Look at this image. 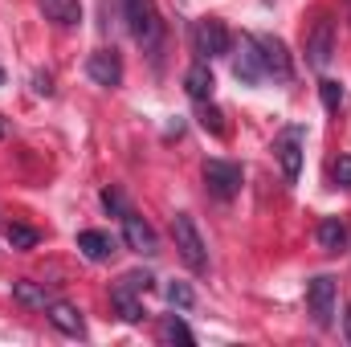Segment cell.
Masks as SVG:
<instances>
[{"mask_svg":"<svg viewBox=\"0 0 351 347\" xmlns=\"http://www.w3.org/2000/svg\"><path fill=\"white\" fill-rule=\"evenodd\" d=\"M78 250H82L90 261H110L119 254V237H110V233H102V229H82V233H78Z\"/></svg>","mask_w":351,"mask_h":347,"instance_id":"obj_13","label":"cell"},{"mask_svg":"<svg viewBox=\"0 0 351 347\" xmlns=\"http://www.w3.org/2000/svg\"><path fill=\"white\" fill-rule=\"evenodd\" d=\"M196 106H200V127L213 131V135H225V119H221V110L208 106V102H196Z\"/></svg>","mask_w":351,"mask_h":347,"instance_id":"obj_21","label":"cell"},{"mask_svg":"<svg viewBox=\"0 0 351 347\" xmlns=\"http://www.w3.org/2000/svg\"><path fill=\"white\" fill-rule=\"evenodd\" d=\"M123 16H127L131 37H135L147 53H156L160 41H164V21H160L156 0H123Z\"/></svg>","mask_w":351,"mask_h":347,"instance_id":"obj_1","label":"cell"},{"mask_svg":"<svg viewBox=\"0 0 351 347\" xmlns=\"http://www.w3.org/2000/svg\"><path fill=\"white\" fill-rule=\"evenodd\" d=\"M123 241H127V250H135L139 258H156L160 254V237H156V229L139 217V213H123Z\"/></svg>","mask_w":351,"mask_h":347,"instance_id":"obj_7","label":"cell"},{"mask_svg":"<svg viewBox=\"0 0 351 347\" xmlns=\"http://www.w3.org/2000/svg\"><path fill=\"white\" fill-rule=\"evenodd\" d=\"M204 184L217 200H233L241 192V168L229 160H204Z\"/></svg>","mask_w":351,"mask_h":347,"instance_id":"obj_6","label":"cell"},{"mask_svg":"<svg viewBox=\"0 0 351 347\" xmlns=\"http://www.w3.org/2000/svg\"><path fill=\"white\" fill-rule=\"evenodd\" d=\"M306 307H311V319L319 327H331L335 323V278L319 274L306 282Z\"/></svg>","mask_w":351,"mask_h":347,"instance_id":"obj_5","label":"cell"},{"mask_svg":"<svg viewBox=\"0 0 351 347\" xmlns=\"http://www.w3.org/2000/svg\"><path fill=\"white\" fill-rule=\"evenodd\" d=\"M45 315H49V323H53L62 335H74V339L86 335V319H82V311H78L74 302H49Z\"/></svg>","mask_w":351,"mask_h":347,"instance_id":"obj_11","label":"cell"},{"mask_svg":"<svg viewBox=\"0 0 351 347\" xmlns=\"http://www.w3.org/2000/svg\"><path fill=\"white\" fill-rule=\"evenodd\" d=\"M33 90H37V94H53V78H49V74H37V78H33Z\"/></svg>","mask_w":351,"mask_h":347,"instance_id":"obj_27","label":"cell"},{"mask_svg":"<svg viewBox=\"0 0 351 347\" xmlns=\"http://www.w3.org/2000/svg\"><path fill=\"white\" fill-rule=\"evenodd\" d=\"M164 339H180V344H196V335L184 327V319H164Z\"/></svg>","mask_w":351,"mask_h":347,"instance_id":"obj_24","label":"cell"},{"mask_svg":"<svg viewBox=\"0 0 351 347\" xmlns=\"http://www.w3.org/2000/svg\"><path fill=\"white\" fill-rule=\"evenodd\" d=\"M102 208L123 217V213H127V200H123V192H119V188H106V192H102Z\"/></svg>","mask_w":351,"mask_h":347,"instance_id":"obj_25","label":"cell"},{"mask_svg":"<svg viewBox=\"0 0 351 347\" xmlns=\"http://www.w3.org/2000/svg\"><path fill=\"white\" fill-rule=\"evenodd\" d=\"M229 45H233V37H229V29H225L221 21H213V16L196 21V29H192V49L200 53V62L225 58V53H229Z\"/></svg>","mask_w":351,"mask_h":347,"instance_id":"obj_3","label":"cell"},{"mask_svg":"<svg viewBox=\"0 0 351 347\" xmlns=\"http://www.w3.org/2000/svg\"><path fill=\"white\" fill-rule=\"evenodd\" d=\"M213 70H208V62H196V66H188L184 70V90H188V98L192 102H208L213 98Z\"/></svg>","mask_w":351,"mask_h":347,"instance_id":"obj_14","label":"cell"},{"mask_svg":"<svg viewBox=\"0 0 351 347\" xmlns=\"http://www.w3.org/2000/svg\"><path fill=\"white\" fill-rule=\"evenodd\" d=\"M331 176H335V184H339V188H351V156H339V160H335V168H331Z\"/></svg>","mask_w":351,"mask_h":347,"instance_id":"obj_26","label":"cell"},{"mask_svg":"<svg viewBox=\"0 0 351 347\" xmlns=\"http://www.w3.org/2000/svg\"><path fill=\"white\" fill-rule=\"evenodd\" d=\"M343 335H348V344H351V307H348V315H343Z\"/></svg>","mask_w":351,"mask_h":347,"instance_id":"obj_28","label":"cell"},{"mask_svg":"<svg viewBox=\"0 0 351 347\" xmlns=\"http://www.w3.org/2000/svg\"><path fill=\"white\" fill-rule=\"evenodd\" d=\"M168 302L180 307V311H188V307L196 302V294H192V286H188V282H168Z\"/></svg>","mask_w":351,"mask_h":347,"instance_id":"obj_23","label":"cell"},{"mask_svg":"<svg viewBox=\"0 0 351 347\" xmlns=\"http://www.w3.org/2000/svg\"><path fill=\"white\" fill-rule=\"evenodd\" d=\"M172 237H176V250H180L184 265H188L192 274H204V270H208L204 237H200V229H196V221H192L188 213H176L172 217Z\"/></svg>","mask_w":351,"mask_h":347,"instance_id":"obj_2","label":"cell"},{"mask_svg":"<svg viewBox=\"0 0 351 347\" xmlns=\"http://www.w3.org/2000/svg\"><path fill=\"white\" fill-rule=\"evenodd\" d=\"M302 147H306V131H302V127H286V131L278 135V143H274V156H278V164H282L286 184H294L298 172H302Z\"/></svg>","mask_w":351,"mask_h":347,"instance_id":"obj_4","label":"cell"},{"mask_svg":"<svg viewBox=\"0 0 351 347\" xmlns=\"http://www.w3.org/2000/svg\"><path fill=\"white\" fill-rule=\"evenodd\" d=\"M41 12H45L53 25L70 29V25H78V16H82V4H78V0H41Z\"/></svg>","mask_w":351,"mask_h":347,"instance_id":"obj_16","label":"cell"},{"mask_svg":"<svg viewBox=\"0 0 351 347\" xmlns=\"http://www.w3.org/2000/svg\"><path fill=\"white\" fill-rule=\"evenodd\" d=\"M233 74H237V82H245V86H258V82L265 78V70H262V53H258L254 37H241V58L233 62Z\"/></svg>","mask_w":351,"mask_h":347,"instance_id":"obj_12","label":"cell"},{"mask_svg":"<svg viewBox=\"0 0 351 347\" xmlns=\"http://www.w3.org/2000/svg\"><path fill=\"white\" fill-rule=\"evenodd\" d=\"M319 94H323V106H327L331 115H335V110L343 106V86H339V82H331V78H323V82H319Z\"/></svg>","mask_w":351,"mask_h":347,"instance_id":"obj_22","label":"cell"},{"mask_svg":"<svg viewBox=\"0 0 351 347\" xmlns=\"http://www.w3.org/2000/svg\"><path fill=\"white\" fill-rule=\"evenodd\" d=\"M315 241H319V250H323V254H339V250L348 246V225H343L339 217H327V221H319Z\"/></svg>","mask_w":351,"mask_h":347,"instance_id":"obj_15","label":"cell"},{"mask_svg":"<svg viewBox=\"0 0 351 347\" xmlns=\"http://www.w3.org/2000/svg\"><path fill=\"white\" fill-rule=\"evenodd\" d=\"M12 298H16V302H25V307H33V311H45V307H49V294H45L37 282H29V278L12 282Z\"/></svg>","mask_w":351,"mask_h":347,"instance_id":"obj_17","label":"cell"},{"mask_svg":"<svg viewBox=\"0 0 351 347\" xmlns=\"http://www.w3.org/2000/svg\"><path fill=\"white\" fill-rule=\"evenodd\" d=\"M254 45H258V53H262V70L265 78H278V82H290L294 78V66H290V53H286V45L278 41V37H254Z\"/></svg>","mask_w":351,"mask_h":347,"instance_id":"obj_8","label":"cell"},{"mask_svg":"<svg viewBox=\"0 0 351 347\" xmlns=\"http://www.w3.org/2000/svg\"><path fill=\"white\" fill-rule=\"evenodd\" d=\"M0 135H4V123H0Z\"/></svg>","mask_w":351,"mask_h":347,"instance_id":"obj_29","label":"cell"},{"mask_svg":"<svg viewBox=\"0 0 351 347\" xmlns=\"http://www.w3.org/2000/svg\"><path fill=\"white\" fill-rule=\"evenodd\" d=\"M110 302L119 307V315H123L127 323H139V319H143V302H139V294H127V290H110Z\"/></svg>","mask_w":351,"mask_h":347,"instance_id":"obj_18","label":"cell"},{"mask_svg":"<svg viewBox=\"0 0 351 347\" xmlns=\"http://www.w3.org/2000/svg\"><path fill=\"white\" fill-rule=\"evenodd\" d=\"M331 53H335V25L323 16V21L315 25L311 41H306V62H311L315 70H327V66H331Z\"/></svg>","mask_w":351,"mask_h":347,"instance_id":"obj_10","label":"cell"},{"mask_svg":"<svg viewBox=\"0 0 351 347\" xmlns=\"http://www.w3.org/2000/svg\"><path fill=\"white\" fill-rule=\"evenodd\" d=\"M0 82H4V74H0Z\"/></svg>","mask_w":351,"mask_h":347,"instance_id":"obj_30","label":"cell"},{"mask_svg":"<svg viewBox=\"0 0 351 347\" xmlns=\"http://www.w3.org/2000/svg\"><path fill=\"white\" fill-rule=\"evenodd\" d=\"M156 286V278L147 274V270H127L123 278H119V286L114 290H127V294H147Z\"/></svg>","mask_w":351,"mask_h":347,"instance_id":"obj_19","label":"cell"},{"mask_svg":"<svg viewBox=\"0 0 351 347\" xmlns=\"http://www.w3.org/2000/svg\"><path fill=\"white\" fill-rule=\"evenodd\" d=\"M86 74H90V82L102 86V90L123 86V58L114 49H94L90 62H86Z\"/></svg>","mask_w":351,"mask_h":347,"instance_id":"obj_9","label":"cell"},{"mask_svg":"<svg viewBox=\"0 0 351 347\" xmlns=\"http://www.w3.org/2000/svg\"><path fill=\"white\" fill-rule=\"evenodd\" d=\"M4 237H8V246L12 250H33L41 237H37V229H29V225H8L4 229Z\"/></svg>","mask_w":351,"mask_h":347,"instance_id":"obj_20","label":"cell"}]
</instances>
